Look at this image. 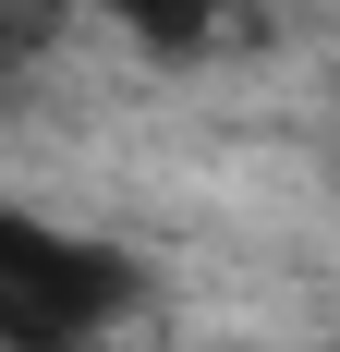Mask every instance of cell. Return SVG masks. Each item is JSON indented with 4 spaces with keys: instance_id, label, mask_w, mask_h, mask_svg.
I'll use <instances>...</instances> for the list:
<instances>
[{
    "instance_id": "1",
    "label": "cell",
    "mask_w": 340,
    "mask_h": 352,
    "mask_svg": "<svg viewBox=\"0 0 340 352\" xmlns=\"http://www.w3.org/2000/svg\"><path fill=\"white\" fill-rule=\"evenodd\" d=\"M146 304V267L0 195V352H85Z\"/></svg>"
},
{
    "instance_id": "2",
    "label": "cell",
    "mask_w": 340,
    "mask_h": 352,
    "mask_svg": "<svg viewBox=\"0 0 340 352\" xmlns=\"http://www.w3.org/2000/svg\"><path fill=\"white\" fill-rule=\"evenodd\" d=\"M109 25H134L146 49H206V0H109Z\"/></svg>"
}]
</instances>
